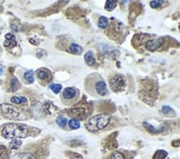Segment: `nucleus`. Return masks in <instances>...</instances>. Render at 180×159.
Returning <instances> with one entry per match:
<instances>
[{"label": "nucleus", "mask_w": 180, "mask_h": 159, "mask_svg": "<svg viewBox=\"0 0 180 159\" xmlns=\"http://www.w3.org/2000/svg\"><path fill=\"white\" fill-rule=\"evenodd\" d=\"M1 135L7 139H15V138L27 137L28 127L24 124L9 123L6 124L1 129Z\"/></svg>", "instance_id": "nucleus-1"}, {"label": "nucleus", "mask_w": 180, "mask_h": 159, "mask_svg": "<svg viewBox=\"0 0 180 159\" xmlns=\"http://www.w3.org/2000/svg\"><path fill=\"white\" fill-rule=\"evenodd\" d=\"M110 122V116L107 114H98L93 117H90L86 122V128L89 132H99L107 127V125Z\"/></svg>", "instance_id": "nucleus-2"}, {"label": "nucleus", "mask_w": 180, "mask_h": 159, "mask_svg": "<svg viewBox=\"0 0 180 159\" xmlns=\"http://www.w3.org/2000/svg\"><path fill=\"white\" fill-rule=\"evenodd\" d=\"M1 111H3L5 117L11 118V119H20L21 118V112L12 106L11 104H3L1 105Z\"/></svg>", "instance_id": "nucleus-3"}, {"label": "nucleus", "mask_w": 180, "mask_h": 159, "mask_svg": "<svg viewBox=\"0 0 180 159\" xmlns=\"http://www.w3.org/2000/svg\"><path fill=\"white\" fill-rule=\"evenodd\" d=\"M110 86L114 89V92H119L122 91L126 86V80L122 75H114V76L110 79Z\"/></svg>", "instance_id": "nucleus-4"}, {"label": "nucleus", "mask_w": 180, "mask_h": 159, "mask_svg": "<svg viewBox=\"0 0 180 159\" xmlns=\"http://www.w3.org/2000/svg\"><path fill=\"white\" fill-rule=\"evenodd\" d=\"M163 42H165V39H163V38L152 39V40H150V41L147 42L146 46H147V49H148V50L155 51V50H157V49H158L160 46H162Z\"/></svg>", "instance_id": "nucleus-5"}, {"label": "nucleus", "mask_w": 180, "mask_h": 159, "mask_svg": "<svg viewBox=\"0 0 180 159\" xmlns=\"http://www.w3.org/2000/svg\"><path fill=\"white\" fill-rule=\"evenodd\" d=\"M95 89H96V92H97L99 95H101V96H103V95H106L108 93L107 84H106L103 81H101V80H100V81H98V82H96Z\"/></svg>", "instance_id": "nucleus-6"}, {"label": "nucleus", "mask_w": 180, "mask_h": 159, "mask_svg": "<svg viewBox=\"0 0 180 159\" xmlns=\"http://www.w3.org/2000/svg\"><path fill=\"white\" fill-rule=\"evenodd\" d=\"M37 76L41 81H48V80L51 79V73L47 69H39L37 71Z\"/></svg>", "instance_id": "nucleus-7"}, {"label": "nucleus", "mask_w": 180, "mask_h": 159, "mask_svg": "<svg viewBox=\"0 0 180 159\" xmlns=\"http://www.w3.org/2000/svg\"><path fill=\"white\" fill-rule=\"evenodd\" d=\"M78 94V91L73 87H67L63 89V99H72L76 97V95Z\"/></svg>", "instance_id": "nucleus-8"}, {"label": "nucleus", "mask_w": 180, "mask_h": 159, "mask_svg": "<svg viewBox=\"0 0 180 159\" xmlns=\"http://www.w3.org/2000/svg\"><path fill=\"white\" fill-rule=\"evenodd\" d=\"M69 113L72 116H79L80 118H85L86 115H87V109L85 107H77V108L70 109Z\"/></svg>", "instance_id": "nucleus-9"}, {"label": "nucleus", "mask_w": 180, "mask_h": 159, "mask_svg": "<svg viewBox=\"0 0 180 159\" xmlns=\"http://www.w3.org/2000/svg\"><path fill=\"white\" fill-rule=\"evenodd\" d=\"M10 159H37L36 156L30 152H19V154H16L11 157Z\"/></svg>", "instance_id": "nucleus-10"}, {"label": "nucleus", "mask_w": 180, "mask_h": 159, "mask_svg": "<svg viewBox=\"0 0 180 159\" xmlns=\"http://www.w3.org/2000/svg\"><path fill=\"white\" fill-rule=\"evenodd\" d=\"M16 46V40L15 36L12 33H7L6 34V41H5V46L7 48H12Z\"/></svg>", "instance_id": "nucleus-11"}, {"label": "nucleus", "mask_w": 180, "mask_h": 159, "mask_svg": "<svg viewBox=\"0 0 180 159\" xmlns=\"http://www.w3.org/2000/svg\"><path fill=\"white\" fill-rule=\"evenodd\" d=\"M85 61L88 65H90V66L95 64L96 60H95V56H93V53L91 52V51H88V52L85 54Z\"/></svg>", "instance_id": "nucleus-12"}, {"label": "nucleus", "mask_w": 180, "mask_h": 159, "mask_svg": "<svg viewBox=\"0 0 180 159\" xmlns=\"http://www.w3.org/2000/svg\"><path fill=\"white\" fill-rule=\"evenodd\" d=\"M69 51H70L71 53H73V54H80V53L82 52V48H81L80 46H78V44L72 43L69 46Z\"/></svg>", "instance_id": "nucleus-13"}, {"label": "nucleus", "mask_w": 180, "mask_h": 159, "mask_svg": "<svg viewBox=\"0 0 180 159\" xmlns=\"http://www.w3.org/2000/svg\"><path fill=\"white\" fill-rule=\"evenodd\" d=\"M21 145H22L21 140L18 139V138H15V139H11V142H10L9 144V147L11 148V149H18Z\"/></svg>", "instance_id": "nucleus-14"}, {"label": "nucleus", "mask_w": 180, "mask_h": 159, "mask_svg": "<svg viewBox=\"0 0 180 159\" xmlns=\"http://www.w3.org/2000/svg\"><path fill=\"white\" fill-rule=\"evenodd\" d=\"M11 102L15 104H24L27 103V99L24 96H12Z\"/></svg>", "instance_id": "nucleus-15"}, {"label": "nucleus", "mask_w": 180, "mask_h": 159, "mask_svg": "<svg viewBox=\"0 0 180 159\" xmlns=\"http://www.w3.org/2000/svg\"><path fill=\"white\" fill-rule=\"evenodd\" d=\"M108 23H109V21H108V18H106V17H100L99 20H98V26L101 28V29L107 28Z\"/></svg>", "instance_id": "nucleus-16"}, {"label": "nucleus", "mask_w": 180, "mask_h": 159, "mask_svg": "<svg viewBox=\"0 0 180 159\" xmlns=\"http://www.w3.org/2000/svg\"><path fill=\"white\" fill-rule=\"evenodd\" d=\"M69 127L71 129H78L80 127V123H79V121H77V118H71L69 121Z\"/></svg>", "instance_id": "nucleus-17"}, {"label": "nucleus", "mask_w": 180, "mask_h": 159, "mask_svg": "<svg viewBox=\"0 0 180 159\" xmlns=\"http://www.w3.org/2000/svg\"><path fill=\"white\" fill-rule=\"evenodd\" d=\"M168 156V152H165V150H158V152L155 154L152 159H166V157Z\"/></svg>", "instance_id": "nucleus-18"}, {"label": "nucleus", "mask_w": 180, "mask_h": 159, "mask_svg": "<svg viewBox=\"0 0 180 159\" xmlns=\"http://www.w3.org/2000/svg\"><path fill=\"white\" fill-rule=\"evenodd\" d=\"M24 80L27 81V83H32L34 82V72H32V71H27V72L24 73Z\"/></svg>", "instance_id": "nucleus-19"}, {"label": "nucleus", "mask_w": 180, "mask_h": 159, "mask_svg": "<svg viewBox=\"0 0 180 159\" xmlns=\"http://www.w3.org/2000/svg\"><path fill=\"white\" fill-rule=\"evenodd\" d=\"M116 6H117V2H116V1L108 0L107 2H106V5H105V9L108 10V11H111V10H114V8H116Z\"/></svg>", "instance_id": "nucleus-20"}, {"label": "nucleus", "mask_w": 180, "mask_h": 159, "mask_svg": "<svg viewBox=\"0 0 180 159\" xmlns=\"http://www.w3.org/2000/svg\"><path fill=\"white\" fill-rule=\"evenodd\" d=\"M163 0H153V1H151L150 2V7L153 8V9H156V8H160L161 6L163 5Z\"/></svg>", "instance_id": "nucleus-21"}, {"label": "nucleus", "mask_w": 180, "mask_h": 159, "mask_svg": "<svg viewBox=\"0 0 180 159\" xmlns=\"http://www.w3.org/2000/svg\"><path fill=\"white\" fill-rule=\"evenodd\" d=\"M144 126H145V128H146V129L148 130L149 132H151V134H153V135H155V134H158V130L153 127V126H151L150 124H148V123H146V122H145Z\"/></svg>", "instance_id": "nucleus-22"}, {"label": "nucleus", "mask_w": 180, "mask_h": 159, "mask_svg": "<svg viewBox=\"0 0 180 159\" xmlns=\"http://www.w3.org/2000/svg\"><path fill=\"white\" fill-rule=\"evenodd\" d=\"M50 89L54 92L55 94H59V93H60V91L62 89V86H61L60 84H51L50 85Z\"/></svg>", "instance_id": "nucleus-23"}, {"label": "nucleus", "mask_w": 180, "mask_h": 159, "mask_svg": "<svg viewBox=\"0 0 180 159\" xmlns=\"http://www.w3.org/2000/svg\"><path fill=\"white\" fill-rule=\"evenodd\" d=\"M161 112H162L163 114H166V115H173V114H175L173 109L171 108V107H169V106H163L162 108H161Z\"/></svg>", "instance_id": "nucleus-24"}, {"label": "nucleus", "mask_w": 180, "mask_h": 159, "mask_svg": "<svg viewBox=\"0 0 180 159\" xmlns=\"http://www.w3.org/2000/svg\"><path fill=\"white\" fill-rule=\"evenodd\" d=\"M56 122L60 127H65V126L67 125V119L65 117H62V116H59V117L56 119Z\"/></svg>", "instance_id": "nucleus-25"}, {"label": "nucleus", "mask_w": 180, "mask_h": 159, "mask_svg": "<svg viewBox=\"0 0 180 159\" xmlns=\"http://www.w3.org/2000/svg\"><path fill=\"white\" fill-rule=\"evenodd\" d=\"M19 82L17 81V79L16 77H13V79L11 80V89L12 91H17L18 89H19Z\"/></svg>", "instance_id": "nucleus-26"}, {"label": "nucleus", "mask_w": 180, "mask_h": 159, "mask_svg": "<svg viewBox=\"0 0 180 159\" xmlns=\"http://www.w3.org/2000/svg\"><path fill=\"white\" fill-rule=\"evenodd\" d=\"M110 159H124V156L121 154V152H112V155H111V157H110Z\"/></svg>", "instance_id": "nucleus-27"}, {"label": "nucleus", "mask_w": 180, "mask_h": 159, "mask_svg": "<svg viewBox=\"0 0 180 159\" xmlns=\"http://www.w3.org/2000/svg\"><path fill=\"white\" fill-rule=\"evenodd\" d=\"M5 155H7V149L3 146H0V157L5 156Z\"/></svg>", "instance_id": "nucleus-28"}, {"label": "nucleus", "mask_w": 180, "mask_h": 159, "mask_svg": "<svg viewBox=\"0 0 180 159\" xmlns=\"http://www.w3.org/2000/svg\"><path fill=\"white\" fill-rule=\"evenodd\" d=\"M3 69H1V68H0V75L3 74Z\"/></svg>", "instance_id": "nucleus-29"}]
</instances>
